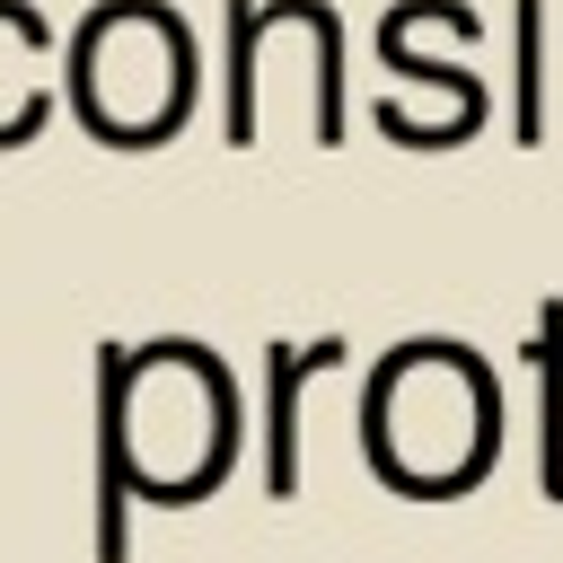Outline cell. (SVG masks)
<instances>
[{
  "mask_svg": "<svg viewBox=\"0 0 563 563\" xmlns=\"http://www.w3.org/2000/svg\"><path fill=\"white\" fill-rule=\"evenodd\" d=\"M246 457V387L194 334L97 352V554H132V510H194Z\"/></svg>",
  "mask_w": 563,
  "mask_h": 563,
  "instance_id": "6da1fadb",
  "label": "cell"
},
{
  "mask_svg": "<svg viewBox=\"0 0 563 563\" xmlns=\"http://www.w3.org/2000/svg\"><path fill=\"white\" fill-rule=\"evenodd\" d=\"M361 457L387 493L405 501H457L493 475L501 457V378L475 343L413 334L369 361L361 405H352Z\"/></svg>",
  "mask_w": 563,
  "mask_h": 563,
  "instance_id": "7a4b0ae2",
  "label": "cell"
},
{
  "mask_svg": "<svg viewBox=\"0 0 563 563\" xmlns=\"http://www.w3.org/2000/svg\"><path fill=\"white\" fill-rule=\"evenodd\" d=\"M62 106L106 150H158L202 106V35L176 0H97L62 35Z\"/></svg>",
  "mask_w": 563,
  "mask_h": 563,
  "instance_id": "3957f363",
  "label": "cell"
},
{
  "mask_svg": "<svg viewBox=\"0 0 563 563\" xmlns=\"http://www.w3.org/2000/svg\"><path fill=\"white\" fill-rule=\"evenodd\" d=\"M273 114H299V132L317 150H334L352 132V114H343V18L325 0H229L220 132L238 150H255Z\"/></svg>",
  "mask_w": 563,
  "mask_h": 563,
  "instance_id": "277c9868",
  "label": "cell"
},
{
  "mask_svg": "<svg viewBox=\"0 0 563 563\" xmlns=\"http://www.w3.org/2000/svg\"><path fill=\"white\" fill-rule=\"evenodd\" d=\"M62 106V35L35 0H0V150H26Z\"/></svg>",
  "mask_w": 563,
  "mask_h": 563,
  "instance_id": "5b68a950",
  "label": "cell"
},
{
  "mask_svg": "<svg viewBox=\"0 0 563 563\" xmlns=\"http://www.w3.org/2000/svg\"><path fill=\"white\" fill-rule=\"evenodd\" d=\"M343 369V334H308V343H273L264 352V440H255V466H264V493L290 501L299 493V405L317 378Z\"/></svg>",
  "mask_w": 563,
  "mask_h": 563,
  "instance_id": "8992f818",
  "label": "cell"
},
{
  "mask_svg": "<svg viewBox=\"0 0 563 563\" xmlns=\"http://www.w3.org/2000/svg\"><path fill=\"white\" fill-rule=\"evenodd\" d=\"M528 378H537V493L563 501V299H537Z\"/></svg>",
  "mask_w": 563,
  "mask_h": 563,
  "instance_id": "52a82bcc",
  "label": "cell"
},
{
  "mask_svg": "<svg viewBox=\"0 0 563 563\" xmlns=\"http://www.w3.org/2000/svg\"><path fill=\"white\" fill-rule=\"evenodd\" d=\"M378 62H387V70H405V79H422V88H440L466 141H475V132L493 123V88H484L475 70H457V62H440V53H422V44H413V26H405L396 9L378 18Z\"/></svg>",
  "mask_w": 563,
  "mask_h": 563,
  "instance_id": "ba28073f",
  "label": "cell"
},
{
  "mask_svg": "<svg viewBox=\"0 0 563 563\" xmlns=\"http://www.w3.org/2000/svg\"><path fill=\"white\" fill-rule=\"evenodd\" d=\"M510 132L545 141V0L510 9Z\"/></svg>",
  "mask_w": 563,
  "mask_h": 563,
  "instance_id": "9c48e42d",
  "label": "cell"
}]
</instances>
